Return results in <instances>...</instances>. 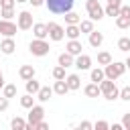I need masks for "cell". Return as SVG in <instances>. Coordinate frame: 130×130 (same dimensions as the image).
I'll use <instances>...</instances> for the list:
<instances>
[{
  "label": "cell",
  "mask_w": 130,
  "mask_h": 130,
  "mask_svg": "<svg viewBox=\"0 0 130 130\" xmlns=\"http://www.w3.org/2000/svg\"><path fill=\"white\" fill-rule=\"evenodd\" d=\"M100 91H102L104 100H108V102H114V100H118L120 87L116 85V81H114V79H108V77H104V79L100 81Z\"/></svg>",
  "instance_id": "6da1fadb"
},
{
  "label": "cell",
  "mask_w": 130,
  "mask_h": 130,
  "mask_svg": "<svg viewBox=\"0 0 130 130\" xmlns=\"http://www.w3.org/2000/svg\"><path fill=\"white\" fill-rule=\"evenodd\" d=\"M73 2L75 0H45V6L53 14H65V12L73 10Z\"/></svg>",
  "instance_id": "7a4b0ae2"
},
{
  "label": "cell",
  "mask_w": 130,
  "mask_h": 130,
  "mask_svg": "<svg viewBox=\"0 0 130 130\" xmlns=\"http://www.w3.org/2000/svg\"><path fill=\"white\" fill-rule=\"evenodd\" d=\"M126 73V63H122V61H112V63H108V65H104V75L108 77V79H118V77H122Z\"/></svg>",
  "instance_id": "3957f363"
},
{
  "label": "cell",
  "mask_w": 130,
  "mask_h": 130,
  "mask_svg": "<svg viewBox=\"0 0 130 130\" xmlns=\"http://www.w3.org/2000/svg\"><path fill=\"white\" fill-rule=\"evenodd\" d=\"M85 10H87V16L95 22V20H102L106 16L104 12V6L100 4V0H85Z\"/></svg>",
  "instance_id": "277c9868"
},
{
  "label": "cell",
  "mask_w": 130,
  "mask_h": 130,
  "mask_svg": "<svg viewBox=\"0 0 130 130\" xmlns=\"http://www.w3.org/2000/svg\"><path fill=\"white\" fill-rule=\"evenodd\" d=\"M28 51H30L35 57H45V55H49L51 47H49L47 39H32L30 45H28Z\"/></svg>",
  "instance_id": "5b68a950"
},
{
  "label": "cell",
  "mask_w": 130,
  "mask_h": 130,
  "mask_svg": "<svg viewBox=\"0 0 130 130\" xmlns=\"http://www.w3.org/2000/svg\"><path fill=\"white\" fill-rule=\"evenodd\" d=\"M32 14L28 12V10H22V12H18V16H16V26H18V30H30L32 28Z\"/></svg>",
  "instance_id": "8992f818"
},
{
  "label": "cell",
  "mask_w": 130,
  "mask_h": 130,
  "mask_svg": "<svg viewBox=\"0 0 130 130\" xmlns=\"http://www.w3.org/2000/svg\"><path fill=\"white\" fill-rule=\"evenodd\" d=\"M47 30H49V39L59 43L65 39V28L59 24V22H47Z\"/></svg>",
  "instance_id": "52a82bcc"
},
{
  "label": "cell",
  "mask_w": 130,
  "mask_h": 130,
  "mask_svg": "<svg viewBox=\"0 0 130 130\" xmlns=\"http://www.w3.org/2000/svg\"><path fill=\"white\" fill-rule=\"evenodd\" d=\"M45 118V108L41 106V104H35L32 108H28V124H32V128H35V124L37 122H41Z\"/></svg>",
  "instance_id": "ba28073f"
},
{
  "label": "cell",
  "mask_w": 130,
  "mask_h": 130,
  "mask_svg": "<svg viewBox=\"0 0 130 130\" xmlns=\"http://www.w3.org/2000/svg\"><path fill=\"white\" fill-rule=\"evenodd\" d=\"M16 30H18V26H16L12 20H6V18L0 20V35H4V37H14Z\"/></svg>",
  "instance_id": "9c48e42d"
},
{
  "label": "cell",
  "mask_w": 130,
  "mask_h": 130,
  "mask_svg": "<svg viewBox=\"0 0 130 130\" xmlns=\"http://www.w3.org/2000/svg\"><path fill=\"white\" fill-rule=\"evenodd\" d=\"M73 67H77L79 71H87V69H91V57L89 55H77L75 57V61H73Z\"/></svg>",
  "instance_id": "30bf717a"
},
{
  "label": "cell",
  "mask_w": 130,
  "mask_h": 130,
  "mask_svg": "<svg viewBox=\"0 0 130 130\" xmlns=\"http://www.w3.org/2000/svg\"><path fill=\"white\" fill-rule=\"evenodd\" d=\"M120 6H122V0H108V4H106V8H104V12H106V16H118L120 14Z\"/></svg>",
  "instance_id": "8fae6325"
},
{
  "label": "cell",
  "mask_w": 130,
  "mask_h": 130,
  "mask_svg": "<svg viewBox=\"0 0 130 130\" xmlns=\"http://www.w3.org/2000/svg\"><path fill=\"white\" fill-rule=\"evenodd\" d=\"M81 49H83V45H81V41H79V39H69V43H67V47H65V51H67V53H71L73 57L81 55Z\"/></svg>",
  "instance_id": "7c38bea8"
},
{
  "label": "cell",
  "mask_w": 130,
  "mask_h": 130,
  "mask_svg": "<svg viewBox=\"0 0 130 130\" xmlns=\"http://www.w3.org/2000/svg\"><path fill=\"white\" fill-rule=\"evenodd\" d=\"M65 83L69 87V91H77L81 87V77L77 73H71V75H65Z\"/></svg>",
  "instance_id": "4fadbf2b"
},
{
  "label": "cell",
  "mask_w": 130,
  "mask_h": 130,
  "mask_svg": "<svg viewBox=\"0 0 130 130\" xmlns=\"http://www.w3.org/2000/svg\"><path fill=\"white\" fill-rule=\"evenodd\" d=\"M14 49H16L14 39H12V37H4V41L0 43V51H2L4 55H12V53H14Z\"/></svg>",
  "instance_id": "5bb4252c"
},
{
  "label": "cell",
  "mask_w": 130,
  "mask_h": 130,
  "mask_svg": "<svg viewBox=\"0 0 130 130\" xmlns=\"http://www.w3.org/2000/svg\"><path fill=\"white\" fill-rule=\"evenodd\" d=\"M32 35H35V39H47V37H49L47 24H45V22H35V24H32Z\"/></svg>",
  "instance_id": "9a60e30c"
},
{
  "label": "cell",
  "mask_w": 130,
  "mask_h": 130,
  "mask_svg": "<svg viewBox=\"0 0 130 130\" xmlns=\"http://www.w3.org/2000/svg\"><path fill=\"white\" fill-rule=\"evenodd\" d=\"M87 37H89V45H91L93 49L102 47V43H104V32H100V30H91Z\"/></svg>",
  "instance_id": "2e32d148"
},
{
  "label": "cell",
  "mask_w": 130,
  "mask_h": 130,
  "mask_svg": "<svg viewBox=\"0 0 130 130\" xmlns=\"http://www.w3.org/2000/svg\"><path fill=\"white\" fill-rule=\"evenodd\" d=\"M83 93L87 95V98H98V95H102V91H100V83H87L85 87H83Z\"/></svg>",
  "instance_id": "e0dca14e"
},
{
  "label": "cell",
  "mask_w": 130,
  "mask_h": 130,
  "mask_svg": "<svg viewBox=\"0 0 130 130\" xmlns=\"http://www.w3.org/2000/svg\"><path fill=\"white\" fill-rule=\"evenodd\" d=\"M51 95H53V87H49V85H41V89L37 91V100L39 102H49Z\"/></svg>",
  "instance_id": "ac0fdd59"
},
{
  "label": "cell",
  "mask_w": 130,
  "mask_h": 130,
  "mask_svg": "<svg viewBox=\"0 0 130 130\" xmlns=\"http://www.w3.org/2000/svg\"><path fill=\"white\" fill-rule=\"evenodd\" d=\"M67 91H69V87H67L65 79H55V83H53V93H57V95H65Z\"/></svg>",
  "instance_id": "d6986e66"
},
{
  "label": "cell",
  "mask_w": 130,
  "mask_h": 130,
  "mask_svg": "<svg viewBox=\"0 0 130 130\" xmlns=\"http://www.w3.org/2000/svg\"><path fill=\"white\" fill-rule=\"evenodd\" d=\"M73 61H75V57H73L71 53H67V51H65V53H61V55H59V59H57V63H59V65H63L65 69H67V67H71V65H73Z\"/></svg>",
  "instance_id": "ffe728a7"
},
{
  "label": "cell",
  "mask_w": 130,
  "mask_h": 130,
  "mask_svg": "<svg viewBox=\"0 0 130 130\" xmlns=\"http://www.w3.org/2000/svg\"><path fill=\"white\" fill-rule=\"evenodd\" d=\"M81 30H79V24H67L65 26V37L67 39H79Z\"/></svg>",
  "instance_id": "44dd1931"
},
{
  "label": "cell",
  "mask_w": 130,
  "mask_h": 130,
  "mask_svg": "<svg viewBox=\"0 0 130 130\" xmlns=\"http://www.w3.org/2000/svg\"><path fill=\"white\" fill-rule=\"evenodd\" d=\"M18 75H20V79H30V77H35V67L32 65H22L20 69H18Z\"/></svg>",
  "instance_id": "7402d4cb"
},
{
  "label": "cell",
  "mask_w": 130,
  "mask_h": 130,
  "mask_svg": "<svg viewBox=\"0 0 130 130\" xmlns=\"http://www.w3.org/2000/svg\"><path fill=\"white\" fill-rule=\"evenodd\" d=\"M26 93H32V95H37V91L41 89V83L35 79V77H30V79H26Z\"/></svg>",
  "instance_id": "603a6c76"
},
{
  "label": "cell",
  "mask_w": 130,
  "mask_h": 130,
  "mask_svg": "<svg viewBox=\"0 0 130 130\" xmlns=\"http://www.w3.org/2000/svg\"><path fill=\"white\" fill-rule=\"evenodd\" d=\"M63 16H65V24H79V20H81V16L77 12H73V10L65 12Z\"/></svg>",
  "instance_id": "cb8c5ba5"
},
{
  "label": "cell",
  "mask_w": 130,
  "mask_h": 130,
  "mask_svg": "<svg viewBox=\"0 0 130 130\" xmlns=\"http://www.w3.org/2000/svg\"><path fill=\"white\" fill-rule=\"evenodd\" d=\"M79 30H81V35H89V32L93 30V20H91V18L79 20Z\"/></svg>",
  "instance_id": "d4e9b609"
},
{
  "label": "cell",
  "mask_w": 130,
  "mask_h": 130,
  "mask_svg": "<svg viewBox=\"0 0 130 130\" xmlns=\"http://www.w3.org/2000/svg\"><path fill=\"white\" fill-rule=\"evenodd\" d=\"M10 128H12V130H24V128H26V120L20 118V116H16V118L10 120Z\"/></svg>",
  "instance_id": "484cf974"
},
{
  "label": "cell",
  "mask_w": 130,
  "mask_h": 130,
  "mask_svg": "<svg viewBox=\"0 0 130 130\" xmlns=\"http://www.w3.org/2000/svg\"><path fill=\"white\" fill-rule=\"evenodd\" d=\"M2 95L8 98V100L14 98V95H16V85H14V83H4V87H2Z\"/></svg>",
  "instance_id": "4316f807"
},
{
  "label": "cell",
  "mask_w": 130,
  "mask_h": 130,
  "mask_svg": "<svg viewBox=\"0 0 130 130\" xmlns=\"http://www.w3.org/2000/svg\"><path fill=\"white\" fill-rule=\"evenodd\" d=\"M114 59H112V55L108 53V51H100L98 53V65H108V63H112Z\"/></svg>",
  "instance_id": "83f0119b"
},
{
  "label": "cell",
  "mask_w": 130,
  "mask_h": 130,
  "mask_svg": "<svg viewBox=\"0 0 130 130\" xmlns=\"http://www.w3.org/2000/svg\"><path fill=\"white\" fill-rule=\"evenodd\" d=\"M89 77H91V81H93V83H100L106 75H104V69H102V67H95V69H91Z\"/></svg>",
  "instance_id": "f1b7e54d"
},
{
  "label": "cell",
  "mask_w": 130,
  "mask_h": 130,
  "mask_svg": "<svg viewBox=\"0 0 130 130\" xmlns=\"http://www.w3.org/2000/svg\"><path fill=\"white\" fill-rule=\"evenodd\" d=\"M20 106L26 108V110L32 108V106H35V98H32V93H24V95L20 98Z\"/></svg>",
  "instance_id": "f546056e"
},
{
  "label": "cell",
  "mask_w": 130,
  "mask_h": 130,
  "mask_svg": "<svg viewBox=\"0 0 130 130\" xmlns=\"http://www.w3.org/2000/svg\"><path fill=\"white\" fill-rule=\"evenodd\" d=\"M118 49H120L122 53H128V51H130V37H122V39H118Z\"/></svg>",
  "instance_id": "4dcf8cb0"
},
{
  "label": "cell",
  "mask_w": 130,
  "mask_h": 130,
  "mask_svg": "<svg viewBox=\"0 0 130 130\" xmlns=\"http://www.w3.org/2000/svg\"><path fill=\"white\" fill-rule=\"evenodd\" d=\"M116 26H118V28H128V26H130V18L118 14V16H116Z\"/></svg>",
  "instance_id": "1f68e13d"
},
{
  "label": "cell",
  "mask_w": 130,
  "mask_h": 130,
  "mask_svg": "<svg viewBox=\"0 0 130 130\" xmlns=\"http://www.w3.org/2000/svg\"><path fill=\"white\" fill-rule=\"evenodd\" d=\"M65 67L63 65H57L55 69H53V79H65Z\"/></svg>",
  "instance_id": "d6a6232c"
},
{
  "label": "cell",
  "mask_w": 130,
  "mask_h": 130,
  "mask_svg": "<svg viewBox=\"0 0 130 130\" xmlns=\"http://www.w3.org/2000/svg\"><path fill=\"white\" fill-rule=\"evenodd\" d=\"M118 98H120L122 102H130V85H124V87L120 89V93H118Z\"/></svg>",
  "instance_id": "836d02e7"
},
{
  "label": "cell",
  "mask_w": 130,
  "mask_h": 130,
  "mask_svg": "<svg viewBox=\"0 0 130 130\" xmlns=\"http://www.w3.org/2000/svg\"><path fill=\"white\" fill-rule=\"evenodd\" d=\"M0 16L6 18V20H10V18L14 16V8H2V10H0Z\"/></svg>",
  "instance_id": "e575fe53"
},
{
  "label": "cell",
  "mask_w": 130,
  "mask_h": 130,
  "mask_svg": "<svg viewBox=\"0 0 130 130\" xmlns=\"http://www.w3.org/2000/svg\"><path fill=\"white\" fill-rule=\"evenodd\" d=\"M93 128H95V130H108V128H110V124H108L106 120H98V122L93 124Z\"/></svg>",
  "instance_id": "d590c367"
},
{
  "label": "cell",
  "mask_w": 130,
  "mask_h": 130,
  "mask_svg": "<svg viewBox=\"0 0 130 130\" xmlns=\"http://www.w3.org/2000/svg\"><path fill=\"white\" fill-rule=\"evenodd\" d=\"M8 104H10V100L4 98V95H0V112H6L8 110Z\"/></svg>",
  "instance_id": "8d00e7d4"
},
{
  "label": "cell",
  "mask_w": 130,
  "mask_h": 130,
  "mask_svg": "<svg viewBox=\"0 0 130 130\" xmlns=\"http://www.w3.org/2000/svg\"><path fill=\"white\" fill-rule=\"evenodd\" d=\"M16 0H0V8H14Z\"/></svg>",
  "instance_id": "74e56055"
},
{
  "label": "cell",
  "mask_w": 130,
  "mask_h": 130,
  "mask_svg": "<svg viewBox=\"0 0 130 130\" xmlns=\"http://www.w3.org/2000/svg\"><path fill=\"white\" fill-rule=\"evenodd\" d=\"M122 126H124V130H130V112L122 116Z\"/></svg>",
  "instance_id": "f35d334b"
},
{
  "label": "cell",
  "mask_w": 130,
  "mask_h": 130,
  "mask_svg": "<svg viewBox=\"0 0 130 130\" xmlns=\"http://www.w3.org/2000/svg\"><path fill=\"white\" fill-rule=\"evenodd\" d=\"M79 130H91L93 128V124L91 122H87V120H83V122H79V126H77Z\"/></svg>",
  "instance_id": "ab89813d"
},
{
  "label": "cell",
  "mask_w": 130,
  "mask_h": 130,
  "mask_svg": "<svg viewBox=\"0 0 130 130\" xmlns=\"http://www.w3.org/2000/svg\"><path fill=\"white\" fill-rule=\"evenodd\" d=\"M120 14H122V16H128V18H130V6L122 4V6H120Z\"/></svg>",
  "instance_id": "60d3db41"
},
{
  "label": "cell",
  "mask_w": 130,
  "mask_h": 130,
  "mask_svg": "<svg viewBox=\"0 0 130 130\" xmlns=\"http://www.w3.org/2000/svg\"><path fill=\"white\" fill-rule=\"evenodd\" d=\"M35 128H37V130H47V128H49V124H47L45 120H41V122H37V124H35Z\"/></svg>",
  "instance_id": "b9f144b4"
},
{
  "label": "cell",
  "mask_w": 130,
  "mask_h": 130,
  "mask_svg": "<svg viewBox=\"0 0 130 130\" xmlns=\"http://www.w3.org/2000/svg\"><path fill=\"white\" fill-rule=\"evenodd\" d=\"M28 2H30L35 8H39V6H43V4H45V0H28Z\"/></svg>",
  "instance_id": "7bdbcfd3"
},
{
  "label": "cell",
  "mask_w": 130,
  "mask_h": 130,
  "mask_svg": "<svg viewBox=\"0 0 130 130\" xmlns=\"http://www.w3.org/2000/svg\"><path fill=\"white\" fill-rule=\"evenodd\" d=\"M110 128H112V130H124V126H122V122H120V124H112Z\"/></svg>",
  "instance_id": "ee69618b"
},
{
  "label": "cell",
  "mask_w": 130,
  "mask_h": 130,
  "mask_svg": "<svg viewBox=\"0 0 130 130\" xmlns=\"http://www.w3.org/2000/svg\"><path fill=\"white\" fill-rule=\"evenodd\" d=\"M0 87H4V75H2V71H0Z\"/></svg>",
  "instance_id": "f6af8a7d"
},
{
  "label": "cell",
  "mask_w": 130,
  "mask_h": 130,
  "mask_svg": "<svg viewBox=\"0 0 130 130\" xmlns=\"http://www.w3.org/2000/svg\"><path fill=\"white\" fill-rule=\"evenodd\" d=\"M124 63H126V69H130V57H128V59H126Z\"/></svg>",
  "instance_id": "bcb514c9"
},
{
  "label": "cell",
  "mask_w": 130,
  "mask_h": 130,
  "mask_svg": "<svg viewBox=\"0 0 130 130\" xmlns=\"http://www.w3.org/2000/svg\"><path fill=\"white\" fill-rule=\"evenodd\" d=\"M16 2H28V0H16Z\"/></svg>",
  "instance_id": "7dc6e473"
}]
</instances>
